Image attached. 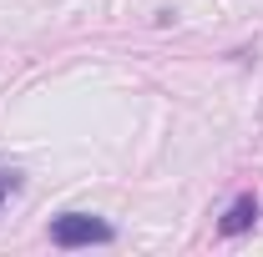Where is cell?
<instances>
[{
	"label": "cell",
	"mask_w": 263,
	"mask_h": 257,
	"mask_svg": "<svg viewBox=\"0 0 263 257\" xmlns=\"http://www.w3.org/2000/svg\"><path fill=\"white\" fill-rule=\"evenodd\" d=\"M15 192H21V172H5L0 166V202H10Z\"/></svg>",
	"instance_id": "3"
},
{
	"label": "cell",
	"mask_w": 263,
	"mask_h": 257,
	"mask_svg": "<svg viewBox=\"0 0 263 257\" xmlns=\"http://www.w3.org/2000/svg\"><path fill=\"white\" fill-rule=\"evenodd\" d=\"M253 222H258V202H253V197H238L228 212H223L218 232H223V237H238V232H248Z\"/></svg>",
	"instance_id": "2"
},
{
	"label": "cell",
	"mask_w": 263,
	"mask_h": 257,
	"mask_svg": "<svg viewBox=\"0 0 263 257\" xmlns=\"http://www.w3.org/2000/svg\"><path fill=\"white\" fill-rule=\"evenodd\" d=\"M111 237H117V227L91 217V212H61L51 222V242L56 247H91V242H111Z\"/></svg>",
	"instance_id": "1"
}]
</instances>
